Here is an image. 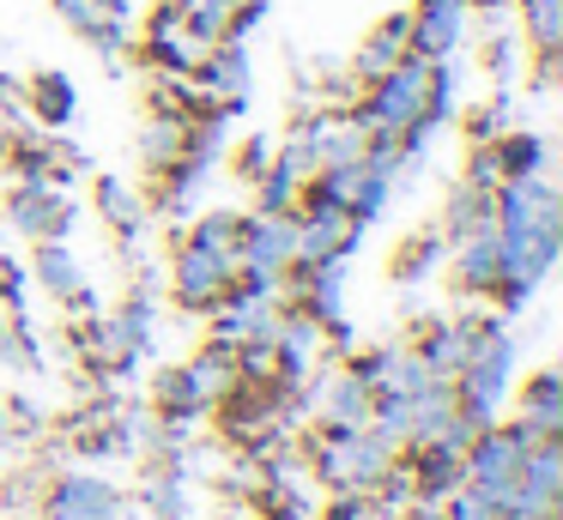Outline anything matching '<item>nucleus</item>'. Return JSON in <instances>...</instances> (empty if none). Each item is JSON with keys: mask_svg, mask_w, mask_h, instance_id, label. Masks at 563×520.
Instances as JSON below:
<instances>
[{"mask_svg": "<svg viewBox=\"0 0 563 520\" xmlns=\"http://www.w3.org/2000/svg\"><path fill=\"white\" fill-rule=\"evenodd\" d=\"M533 442H539V435H527L521 423H485V430L466 442V478L461 484H473L478 496H490L497 508H509L515 502V478H521V460H527V447H533ZM545 442H551V435H545Z\"/></svg>", "mask_w": 563, "mask_h": 520, "instance_id": "1", "label": "nucleus"}, {"mask_svg": "<svg viewBox=\"0 0 563 520\" xmlns=\"http://www.w3.org/2000/svg\"><path fill=\"white\" fill-rule=\"evenodd\" d=\"M231 278H236V254H219L195 236L176 248V302L183 309H219Z\"/></svg>", "mask_w": 563, "mask_h": 520, "instance_id": "2", "label": "nucleus"}, {"mask_svg": "<svg viewBox=\"0 0 563 520\" xmlns=\"http://www.w3.org/2000/svg\"><path fill=\"white\" fill-rule=\"evenodd\" d=\"M291 218H297V261H340L357 242V230H364L345 206L321 200V193H309V206Z\"/></svg>", "mask_w": 563, "mask_h": 520, "instance_id": "3", "label": "nucleus"}, {"mask_svg": "<svg viewBox=\"0 0 563 520\" xmlns=\"http://www.w3.org/2000/svg\"><path fill=\"white\" fill-rule=\"evenodd\" d=\"M466 19H473V0H412L406 7V24H412V55L424 60H449L466 36Z\"/></svg>", "mask_w": 563, "mask_h": 520, "instance_id": "4", "label": "nucleus"}, {"mask_svg": "<svg viewBox=\"0 0 563 520\" xmlns=\"http://www.w3.org/2000/svg\"><path fill=\"white\" fill-rule=\"evenodd\" d=\"M7 212H13V224L25 230V236H43V242H62L67 224H74V200H67L55 181H19Z\"/></svg>", "mask_w": 563, "mask_h": 520, "instance_id": "5", "label": "nucleus"}, {"mask_svg": "<svg viewBox=\"0 0 563 520\" xmlns=\"http://www.w3.org/2000/svg\"><path fill=\"white\" fill-rule=\"evenodd\" d=\"M515 7H521V31L539 55V85H551L563 60V0H515Z\"/></svg>", "mask_w": 563, "mask_h": 520, "instance_id": "6", "label": "nucleus"}, {"mask_svg": "<svg viewBox=\"0 0 563 520\" xmlns=\"http://www.w3.org/2000/svg\"><path fill=\"white\" fill-rule=\"evenodd\" d=\"M406 55H412V24H406V12H388V19H382L376 31L364 36V48H357L352 73L369 85V79H382L388 67H400Z\"/></svg>", "mask_w": 563, "mask_h": 520, "instance_id": "7", "label": "nucleus"}, {"mask_svg": "<svg viewBox=\"0 0 563 520\" xmlns=\"http://www.w3.org/2000/svg\"><path fill=\"white\" fill-rule=\"evenodd\" d=\"M515 423H521L527 435H539V442L563 430V375L558 369H539L533 381L521 387V418Z\"/></svg>", "mask_w": 563, "mask_h": 520, "instance_id": "8", "label": "nucleus"}, {"mask_svg": "<svg viewBox=\"0 0 563 520\" xmlns=\"http://www.w3.org/2000/svg\"><path fill=\"white\" fill-rule=\"evenodd\" d=\"M122 515V496L103 478H67L49 502V520H115Z\"/></svg>", "mask_w": 563, "mask_h": 520, "instance_id": "9", "label": "nucleus"}, {"mask_svg": "<svg viewBox=\"0 0 563 520\" xmlns=\"http://www.w3.org/2000/svg\"><path fill=\"white\" fill-rule=\"evenodd\" d=\"M454 285H461V290H497L503 285L497 230H478V236L454 242Z\"/></svg>", "mask_w": 563, "mask_h": 520, "instance_id": "10", "label": "nucleus"}, {"mask_svg": "<svg viewBox=\"0 0 563 520\" xmlns=\"http://www.w3.org/2000/svg\"><path fill=\"white\" fill-rule=\"evenodd\" d=\"M25 109H31L37 128H67V121L79 115L74 79H67V73H37V79L25 85Z\"/></svg>", "mask_w": 563, "mask_h": 520, "instance_id": "11", "label": "nucleus"}, {"mask_svg": "<svg viewBox=\"0 0 563 520\" xmlns=\"http://www.w3.org/2000/svg\"><path fill=\"white\" fill-rule=\"evenodd\" d=\"M31 266H37V278H43V285H49L62 302H79V309L91 302V297H86V285H79L74 254H67L62 242H43V248H37V261H31Z\"/></svg>", "mask_w": 563, "mask_h": 520, "instance_id": "12", "label": "nucleus"}, {"mask_svg": "<svg viewBox=\"0 0 563 520\" xmlns=\"http://www.w3.org/2000/svg\"><path fill=\"white\" fill-rule=\"evenodd\" d=\"M497 164H503V181L545 176V140L539 133H497Z\"/></svg>", "mask_w": 563, "mask_h": 520, "instance_id": "13", "label": "nucleus"}, {"mask_svg": "<svg viewBox=\"0 0 563 520\" xmlns=\"http://www.w3.org/2000/svg\"><path fill=\"white\" fill-rule=\"evenodd\" d=\"M98 212L110 218V230H122V236L140 230V200L122 176H98Z\"/></svg>", "mask_w": 563, "mask_h": 520, "instance_id": "14", "label": "nucleus"}, {"mask_svg": "<svg viewBox=\"0 0 563 520\" xmlns=\"http://www.w3.org/2000/svg\"><path fill=\"white\" fill-rule=\"evenodd\" d=\"M273 152H279V145H273V133H255V140L236 152V169H243V181H261V176H267Z\"/></svg>", "mask_w": 563, "mask_h": 520, "instance_id": "15", "label": "nucleus"}, {"mask_svg": "<svg viewBox=\"0 0 563 520\" xmlns=\"http://www.w3.org/2000/svg\"><path fill=\"white\" fill-rule=\"evenodd\" d=\"M497 133H509V128H503V97H497V103H485V109H466V140H473V145H490Z\"/></svg>", "mask_w": 563, "mask_h": 520, "instance_id": "16", "label": "nucleus"}, {"mask_svg": "<svg viewBox=\"0 0 563 520\" xmlns=\"http://www.w3.org/2000/svg\"><path fill=\"white\" fill-rule=\"evenodd\" d=\"M515 55H521V36H515V31H497V36L485 43V67L497 73V79L515 67Z\"/></svg>", "mask_w": 563, "mask_h": 520, "instance_id": "17", "label": "nucleus"}, {"mask_svg": "<svg viewBox=\"0 0 563 520\" xmlns=\"http://www.w3.org/2000/svg\"><path fill=\"white\" fill-rule=\"evenodd\" d=\"M19 297H25V273L0 254V302H19Z\"/></svg>", "mask_w": 563, "mask_h": 520, "instance_id": "18", "label": "nucleus"}, {"mask_svg": "<svg viewBox=\"0 0 563 520\" xmlns=\"http://www.w3.org/2000/svg\"><path fill=\"white\" fill-rule=\"evenodd\" d=\"M328 520H364V508H357V502H340V508H333Z\"/></svg>", "mask_w": 563, "mask_h": 520, "instance_id": "19", "label": "nucleus"}, {"mask_svg": "<svg viewBox=\"0 0 563 520\" xmlns=\"http://www.w3.org/2000/svg\"><path fill=\"white\" fill-rule=\"evenodd\" d=\"M527 520H558V515H527Z\"/></svg>", "mask_w": 563, "mask_h": 520, "instance_id": "20", "label": "nucleus"}, {"mask_svg": "<svg viewBox=\"0 0 563 520\" xmlns=\"http://www.w3.org/2000/svg\"><path fill=\"white\" fill-rule=\"evenodd\" d=\"M0 435H7V411H0Z\"/></svg>", "mask_w": 563, "mask_h": 520, "instance_id": "21", "label": "nucleus"}]
</instances>
